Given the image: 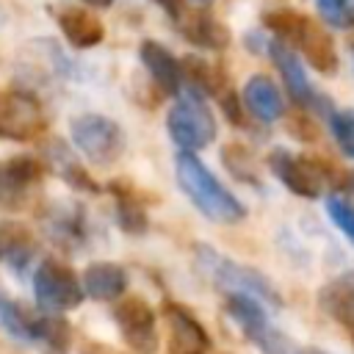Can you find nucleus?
I'll return each instance as SVG.
<instances>
[{
	"mask_svg": "<svg viewBox=\"0 0 354 354\" xmlns=\"http://www.w3.org/2000/svg\"><path fill=\"white\" fill-rule=\"evenodd\" d=\"M268 53H271V61H274V66H277V72H279V77H282L290 100L296 102V108H304V111L313 108V111H321L326 116L332 111V105H329V100L324 94H318L313 88V83L307 80V75H304V69H301L299 55L293 53V47H288L279 39H271L268 41Z\"/></svg>",
	"mask_w": 354,
	"mask_h": 354,
	"instance_id": "9",
	"label": "nucleus"
},
{
	"mask_svg": "<svg viewBox=\"0 0 354 354\" xmlns=\"http://www.w3.org/2000/svg\"><path fill=\"white\" fill-rule=\"evenodd\" d=\"M58 28L75 50L97 47L105 39V25L88 8H61L58 11Z\"/></svg>",
	"mask_w": 354,
	"mask_h": 354,
	"instance_id": "20",
	"label": "nucleus"
},
{
	"mask_svg": "<svg viewBox=\"0 0 354 354\" xmlns=\"http://www.w3.org/2000/svg\"><path fill=\"white\" fill-rule=\"evenodd\" d=\"M44 230L50 241L64 252H77L88 241V221L86 210L75 202H55L41 213Z\"/></svg>",
	"mask_w": 354,
	"mask_h": 354,
	"instance_id": "11",
	"label": "nucleus"
},
{
	"mask_svg": "<svg viewBox=\"0 0 354 354\" xmlns=\"http://www.w3.org/2000/svg\"><path fill=\"white\" fill-rule=\"evenodd\" d=\"M221 163L227 166V171H230L238 183L263 188V180H260V174H257V169H254V158H252V152H249L243 144H238V141L224 144V149H221Z\"/></svg>",
	"mask_w": 354,
	"mask_h": 354,
	"instance_id": "26",
	"label": "nucleus"
},
{
	"mask_svg": "<svg viewBox=\"0 0 354 354\" xmlns=\"http://www.w3.org/2000/svg\"><path fill=\"white\" fill-rule=\"evenodd\" d=\"M268 169L271 174L296 196L301 199H318L329 183L340 185V177L332 163L315 158V155H293L290 149H271L268 152Z\"/></svg>",
	"mask_w": 354,
	"mask_h": 354,
	"instance_id": "3",
	"label": "nucleus"
},
{
	"mask_svg": "<svg viewBox=\"0 0 354 354\" xmlns=\"http://www.w3.org/2000/svg\"><path fill=\"white\" fill-rule=\"evenodd\" d=\"M169 19H174V22H180L183 19V14H185V0H152Z\"/></svg>",
	"mask_w": 354,
	"mask_h": 354,
	"instance_id": "31",
	"label": "nucleus"
},
{
	"mask_svg": "<svg viewBox=\"0 0 354 354\" xmlns=\"http://www.w3.org/2000/svg\"><path fill=\"white\" fill-rule=\"evenodd\" d=\"M83 293L94 301H116L127 290V271L111 260H94L80 274Z\"/></svg>",
	"mask_w": 354,
	"mask_h": 354,
	"instance_id": "17",
	"label": "nucleus"
},
{
	"mask_svg": "<svg viewBox=\"0 0 354 354\" xmlns=\"http://www.w3.org/2000/svg\"><path fill=\"white\" fill-rule=\"evenodd\" d=\"M166 130L171 136V141L180 149L196 152L202 147H207L216 138V119L205 102V97L194 88H188V94H183L166 113Z\"/></svg>",
	"mask_w": 354,
	"mask_h": 354,
	"instance_id": "5",
	"label": "nucleus"
},
{
	"mask_svg": "<svg viewBox=\"0 0 354 354\" xmlns=\"http://www.w3.org/2000/svg\"><path fill=\"white\" fill-rule=\"evenodd\" d=\"M33 318L36 313L28 310L25 304L14 301L3 288H0V326L22 343H33Z\"/></svg>",
	"mask_w": 354,
	"mask_h": 354,
	"instance_id": "25",
	"label": "nucleus"
},
{
	"mask_svg": "<svg viewBox=\"0 0 354 354\" xmlns=\"http://www.w3.org/2000/svg\"><path fill=\"white\" fill-rule=\"evenodd\" d=\"M174 174L183 188V194L194 202V207L216 221V224H238L246 218V205L224 188V183L188 149H180L174 158Z\"/></svg>",
	"mask_w": 354,
	"mask_h": 354,
	"instance_id": "1",
	"label": "nucleus"
},
{
	"mask_svg": "<svg viewBox=\"0 0 354 354\" xmlns=\"http://www.w3.org/2000/svg\"><path fill=\"white\" fill-rule=\"evenodd\" d=\"M72 144L86 155L94 166H113L124 152V133L122 127L102 116V113H80L69 122Z\"/></svg>",
	"mask_w": 354,
	"mask_h": 354,
	"instance_id": "6",
	"label": "nucleus"
},
{
	"mask_svg": "<svg viewBox=\"0 0 354 354\" xmlns=\"http://www.w3.org/2000/svg\"><path fill=\"white\" fill-rule=\"evenodd\" d=\"M108 191L116 202V224L127 235H144L149 227V216H147V202L141 191L133 188L127 180H111Z\"/></svg>",
	"mask_w": 354,
	"mask_h": 354,
	"instance_id": "19",
	"label": "nucleus"
},
{
	"mask_svg": "<svg viewBox=\"0 0 354 354\" xmlns=\"http://www.w3.org/2000/svg\"><path fill=\"white\" fill-rule=\"evenodd\" d=\"M47 130V113L36 94L22 88L0 91V138L33 141Z\"/></svg>",
	"mask_w": 354,
	"mask_h": 354,
	"instance_id": "7",
	"label": "nucleus"
},
{
	"mask_svg": "<svg viewBox=\"0 0 354 354\" xmlns=\"http://www.w3.org/2000/svg\"><path fill=\"white\" fill-rule=\"evenodd\" d=\"M47 155H50L53 169L61 174V180H64L69 188H75V191H86V194H100V191H102V188H100V183L88 174V169H86V166H80V160L72 155V149H69L61 138L50 141Z\"/></svg>",
	"mask_w": 354,
	"mask_h": 354,
	"instance_id": "22",
	"label": "nucleus"
},
{
	"mask_svg": "<svg viewBox=\"0 0 354 354\" xmlns=\"http://www.w3.org/2000/svg\"><path fill=\"white\" fill-rule=\"evenodd\" d=\"M3 171H6V180H8V188L14 196L30 191L33 185H39L47 174V166L33 158V155H14L11 160L3 163Z\"/></svg>",
	"mask_w": 354,
	"mask_h": 354,
	"instance_id": "24",
	"label": "nucleus"
},
{
	"mask_svg": "<svg viewBox=\"0 0 354 354\" xmlns=\"http://www.w3.org/2000/svg\"><path fill=\"white\" fill-rule=\"evenodd\" d=\"M318 307L340 326L354 329V271L340 274L324 288H318Z\"/></svg>",
	"mask_w": 354,
	"mask_h": 354,
	"instance_id": "21",
	"label": "nucleus"
},
{
	"mask_svg": "<svg viewBox=\"0 0 354 354\" xmlns=\"http://www.w3.org/2000/svg\"><path fill=\"white\" fill-rule=\"evenodd\" d=\"M113 324L127 343L130 351L136 354H158L160 337H158V318L155 310L141 299V296H119L113 310Z\"/></svg>",
	"mask_w": 354,
	"mask_h": 354,
	"instance_id": "8",
	"label": "nucleus"
},
{
	"mask_svg": "<svg viewBox=\"0 0 354 354\" xmlns=\"http://www.w3.org/2000/svg\"><path fill=\"white\" fill-rule=\"evenodd\" d=\"M224 313L235 321V326L241 329V335L249 340V343H260L266 337V332L271 329L268 324V315L260 304V299H254L252 293H243V290H227L224 293Z\"/></svg>",
	"mask_w": 354,
	"mask_h": 354,
	"instance_id": "16",
	"label": "nucleus"
},
{
	"mask_svg": "<svg viewBox=\"0 0 354 354\" xmlns=\"http://www.w3.org/2000/svg\"><path fill=\"white\" fill-rule=\"evenodd\" d=\"M160 313L169 329V343H166L169 354H210L213 340L202 326V321L185 304L174 299H163Z\"/></svg>",
	"mask_w": 354,
	"mask_h": 354,
	"instance_id": "10",
	"label": "nucleus"
},
{
	"mask_svg": "<svg viewBox=\"0 0 354 354\" xmlns=\"http://www.w3.org/2000/svg\"><path fill=\"white\" fill-rule=\"evenodd\" d=\"M0 202H3V205H11V202H17V196H14V194H11V188H8V180H6L3 163H0Z\"/></svg>",
	"mask_w": 354,
	"mask_h": 354,
	"instance_id": "32",
	"label": "nucleus"
},
{
	"mask_svg": "<svg viewBox=\"0 0 354 354\" xmlns=\"http://www.w3.org/2000/svg\"><path fill=\"white\" fill-rule=\"evenodd\" d=\"M224 354H227V351H224Z\"/></svg>",
	"mask_w": 354,
	"mask_h": 354,
	"instance_id": "37",
	"label": "nucleus"
},
{
	"mask_svg": "<svg viewBox=\"0 0 354 354\" xmlns=\"http://www.w3.org/2000/svg\"><path fill=\"white\" fill-rule=\"evenodd\" d=\"M72 324L61 313H36L33 318V343H41L47 354H66L72 348Z\"/></svg>",
	"mask_w": 354,
	"mask_h": 354,
	"instance_id": "23",
	"label": "nucleus"
},
{
	"mask_svg": "<svg viewBox=\"0 0 354 354\" xmlns=\"http://www.w3.org/2000/svg\"><path fill=\"white\" fill-rule=\"evenodd\" d=\"M241 102L243 108L260 119L263 124H271L277 122L282 113H285V102H282V94L277 88V83L266 75H252L241 91Z\"/></svg>",
	"mask_w": 354,
	"mask_h": 354,
	"instance_id": "18",
	"label": "nucleus"
},
{
	"mask_svg": "<svg viewBox=\"0 0 354 354\" xmlns=\"http://www.w3.org/2000/svg\"><path fill=\"white\" fill-rule=\"evenodd\" d=\"M88 8H108V6H113L116 0H83Z\"/></svg>",
	"mask_w": 354,
	"mask_h": 354,
	"instance_id": "34",
	"label": "nucleus"
},
{
	"mask_svg": "<svg viewBox=\"0 0 354 354\" xmlns=\"http://www.w3.org/2000/svg\"><path fill=\"white\" fill-rule=\"evenodd\" d=\"M196 3H202V6H207V3H213V0H196Z\"/></svg>",
	"mask_w": 354,
	"mask_h": 354,
	"instance_id": "36",
	"label": "nucleus"
},
{
	"mask_svg": "<svg viewBox=\"0 0 354 354\" xmlns=\"http://www.w3.org/2000/svg\"><path fill=\"white\" fill-rule=\"evenodd\" d=\"M39 249V241L33 230L17 218H0V263L8 266L17 274H25V268L33 263Z\"/></svg>",
	"mask_w": 354,
	"mask_h": 354,
	"instance_id": "15",
	"label": "nucleus"
},
{
	"mask_svg": "<svg viewBox=\"0 0 354 354\" xmlns=\"http://www.w3.org/2000/svg\"><path fill=\"white\" fill-rule=\"evenodd\" d=\"M194 260H196V268L207 277V282H213L224 293L227 290H243V293H252L260 301L279 304V293L274 290V285L268 282V277H263L252 266H243L238 260H230V257H224L221 252H216L207 243H196L194 246Z\"/></svg>",
	"mask_w": 354,
	"mask_h": 354,
	"instance_id": "2",
	"label": "nucleus"
},
{
	"mask_svg": "<svg viewBox=\"0 0 354 354\" xmlns=\"http://www.w3.org/2000/svg\"><path fill=\"white\" fill-rule=\"evenodd\" d=\"M326 213L335 221V227L354 243V205L337 194H329L326 196Z\"/></svg>",
	"mask_w": 354,
	"mask_h": 354,
	"instance_id": "29",
	"label": "nucleus"
},
{
	"mask_svg": "<svg viewBox=\"0 0 354 354\" xmlns=\"http://www.w3.org/2000/svg\"><path fill=\"white\" fill-rule=\"evenodd\" d=\"M315 11L332 28H354V8L348 0H315Z\"/></svg>",
	"mask_w": 354,
	"mask_h": 354,
	"instance_id": "28",
	"label": "nucleus"
},
{
	"mask_svg": "<svg viewBox=\"0 0 354 354\" xmlns=\"http://www.w3.org/2000/svg\"><path fill=\"white\" fill-rule=\"evenodd\" d=\"M33 299L44 313H66L83 304V282L75 268L55 257H44L33 271Z\"/></svg>",
	"mask_w": 354,
	"mask_h": 354,
	"instance_id": "4",
	"label": "nucleus"
},
{
	"mask_svg": "<svg viewBox=\"0 0 354 354\" xmlns=\"http://www.w3.org/2000/svg\"><path fill=\"white\" fill-rule=\"evenodd\" d=\"M288 133L293 138H299V141H310L313 144V141H318V122H313L304 108H296L288 116Z\"/></svg>",
	"mask_w": 354,
	"mask_h": 354,
	"instance_id": "30",
	"label": "nucleus"
},
{
	"mask_svg": "<svg viewBox=\"0 0 354 354\" xmlns=\"http://www.w3.org/2000/svg\"><path fill=\"white\" fill-rule=\"evenodd\" d=\"M293 50L301 53V58L321 75H335L337 72V47H335V39L326 28H321L315 19L304 17L299 33H296V41L290 44Z\"/></svg>",
	"mask_w": 354,
	"mask_h": 354,
	"instance_id": "12",
	"label": "nucleus"
},
{
	"mask_svg": "<svg viewBox=\"0 0 354 354\" xmlns=\"http://www.w3.org/2000/svg\"><path fill=\"white\" fill-rule=\"evenodd\" d=\"M138 58L147 66L149 80L155 83V88L160 94H169V97L180 94V88H183V69H180V61L174 58V53L166 44H160L155 39H144L138 44Z\"/></svg>",
	"mask_w": 354,
	"mask_h": 354,
	"instance_id": "13",
	"label": "nucleus"
},
{
	"mask_svg": "<svg viewBox=\"0 0 354 354\" xmlns=\"http://www.w3.org/2000/svg\"><path fill=\"white\" fill-rule=\"evenodd\" d=\"M180 33L185 41H191L199 50H210V53H224L232 41V33L224 22H218L207 8H196V11H185L183 19L177 22Z\"/></svg>",
	"mask_w": 354,
	"mask_h": 354,
	"instance_id": "14",
	"label": "nucleus"
},
{
	"mask_svg": "<svg viewBox=\"0 0 354 354\" xmlns=\"http://www.w3.org/2000/svg\"><path fill=\"white\" fill-rule=\"evenodd\" d=\"M299 354H324V351H318V348H307V346H301V351Z\"/></svg>",
	"mask_w": 354,
	"mask_h": 354,
	"instance_id": "35",
	"label": "nucleus"
},
{
	"mask_svg": "<svg viewBox=\"0 0 354 354\" xmlns=\"http://www.w3.org/2000/svg\"><path fill=\"white\" fill-rule=\"evenodd\" d=\"M329 130L346 158H354V111H329Z\"/></svg>",
	"mask_w": 354,
	"mask_h": 354,
	"instance_id": "27",
	"label": "nucleus"
},
{
	"mask_svg": "<svg viewBox=\"0 0 354 354\" xmlns=\"http://www.w3.org/2000/svg\"><path fill=\"white\" fill-rule=\"evenodd\" d=\"M340 188H343L348 196H354V171H346V174L340 177Z\"/></svg>",
	"mask_w": 354,
	"mask_h": 354,
	"instance_id": "33",
	"label": "nucleus"
}]
</instances>
